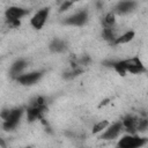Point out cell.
<instances>
[{
    "mask_svg": "<svg viewBox=\"0 0 148 148\" xmlns=\"http://www.w3.org/2000/svg\"><path fill=\"white\" fill-rule=\"evenodd\" d=\"M105 64H109L106 66L112 67L121 76H125L127 73L142 74V73L147 72L146 66L142 64V61L139 59V57H132V58L117 60V61H109V62H105Z\"/></svg>",
    "mask_w": 148,
    "mask_h": 148,
    "instance_id": "obj_1",
    "label": "cell"
},
{
    "mask_svg": "<svg viewBox=\"0 0 148 148\" xmlns=\"http://www.w3.org/2000/svg\"><path fill=\"white\" fill-rule=\"evenodd\" d=\"M24 112H25L24 106H17L13 109L2 110L0 112V117L2 119V128L7 132L14 131L18 126Z\"/></svg>",
    "mask_w": 148,
    "mask_h": 148,
    "instance_id": "obj_2",
    "label": "cell"
},
{
    "mask_svg": "<svg viewBox=\"0 0 148 148\" xmlns=\"http://www.w3.org/2000/svg\"><path fill=\"white\" fill-rule=\"evenodd\" d=\"M47 110L46 99L43 96H37L35 99L31 101L29 106L25 109L27 113V120L29 123H34L37 120H42L44 117V113Z\"/></svg>",
    "mask_w": 148,
    "mask_h": 148,
    "instance_id": "obj_3",
    "label": "cell"
},
{
    "mask_svg": "<svg viewBox=\"0 0 148 148\" xmlns=\"http://www.w3.org/2000/svg\"><path fill=\"white\" fill-rule=\"evenodd\" d=\"M30 14V9L20 6H9L5 10V20L9 27L17 28L21 24V20Z\"/></svg>",
    "mask_w": 148,
    "mask_h": 148,
    "instance_id": "obj_4",
    "label": "cell"
},
{
    "mask_svg": "<svg viewBox=\"0 0 148 148\" xmlns=\"http://www.w3.org/2000/svg\"><path fill=\"white\" fill-rule=\"evenodd\" d=\"M121 124H123L124 131H126L127 133H133V134L146 131L148 126V121L146 118H139L132 114H126L125 117H123Z\"/></svg>",
    "mask_w": 148,
    "mask_h": 148,
    "instance_id": "obj_5",
    "label": "cell"
},
{
    "mask_svg": "<svg viewBox=\"0 0 148 148\" xmlns=\"http://www.w3.org/2000/svg\"><path fill=\"white\" fill-rule=\"evenodd\" d=\"M146 143H147V139L140 136L138 133L135 134L127 133L118 140L117 146L120 148H139V147L145 146Z\"/></svg>",
    "mask_w": 148,
    "mask_h": 148,
    "instance_id": "obj_6",
    "label": "cell"
},
{
    "mask_svg": "<svg viewBox=\"0 0 148 148\" xmlns=\"http://www.w3.org/2000/svg\"><path fill=\"white\" fill-rule=\"evenodd\" d=\"M89 21V12L87 9H80L62 20L64 25L68 27H83Z\"/></svg>",
    "mask_w": 148,
    "mask_h": 148,
    "instance_id": "obj_7",
    "label": "cell"
},
{
    "mask_svg": "<svg viewBox=\"0 0 148 148\" xmlns=\"http://www.w3.org/2000/svg\"><path fill=\"white\" fill-rule=\"evenodd\" d=\"M44 75H45V71H34V72L22 73V74L17 75L14 80L23 87H31V86H35L36 83H38Z\"/></svg>",
    "mask_w": 148,
    "mask_h": 148,
    "instance_id": "obj_8",
    "label": "cell"
},
{
    "mask_svg": "<svg viewBox=\"0 0 148 148\" xmlns=\"http://www.w3.org/2000/svg\"><path fill=\"white\" fill-rule=\"evenodd\" d=\"M124 131L121 120H117L113 123H110L108 125V127L99 133L98 139L99 140H104V141H111V140H116L120 136L121 132Z\"/></svg>",
    "mask_w": 148,
    "mask_h": 148,
    "instance_id": "obj_9",
    "label": "cell"
},
{
    "mask_svg": "<svg viewBox=\"0 0 148 148\" xmlns=\"http://www.w3.org/2000/svg\"><path fill=\"white\" fill-rule=\"evenodd\" d=\"M50 15V7H43L38 9L30 18V25L35 30H40L45 25L47 18Z\"/></svg>",
    "mask_w": 148,
    "mask_h": 148,
    "instance_id": "obj_10",
    "label": "cell"
},
{
    "mask_svg": "<svg viewBox=\"0 0 148 148\" xmlns=\"http://www.w3.org/2000/svg\"><path fill=\"white\" fill-rule=\"evenodd\" d=\"M138 6L135 0H119L113 8V13L116 15H127L132 13Z\"/></svg>",
    "mask_w": 148,
    "mask_h": 148,
    "instance_id": "obj_11",
    "label": "cell"
},
{
    "mask_svg": "<svg viewBox=\"0 0 148 148\" xmlns=\"http://www.w3.org/2000/svg\"><path fill=\"white\" fill-rule=\"evenodd\" d=\"M27 67H28V61L25 59H22V58L21 59H17V60H15L12 64L10 69H9V74H10V76L13 79H15L17 75L22 74Z\"/></svg>",
    "mask_w": 148,
    "mask_h": 148,
    "instance_id": "obj_12",
    "label": "cell"
},
{
    "mask_svg": "<svg viewBox=\"0 0 148 148\" xmlns=\"http://www.w3.org/2000/svg\"><path fill=\"white\" fill-rule=\"evenodd\" d=\"M49 50L52 53H62L67 50V42L62 38H53L49 44Z\"/></svg>",
    "mask_w": 148,
    "mask_h": 148,
    "instance_id": "obj_13",
    "label": "cell"
},
{
    "mask_svg": "<svg viewBox=\"0 0 148 148\" xmlns=\"http://www.w3.org/2000/svg\"><path fill=\"white\" fill-rule=\"evenodd\" d=\"M135 37V31L133 30H127L120 35H117V37L114 38L113 43L111 45L118 46V45H123V44H128L130 42H132Z\"/></svg>",
    "mask_w": 148,
    "mask_h": 148,
    "instance_id": "obj_14",
    "label": "cell"
},
{
    "mask_svg": "<svg viewBox=\"0 0 148 148\" xmlns=\"http://www.w3.org/2000/svg\"><path fill=\"white\" fill-rule=\"evenodd\" d=\"M102 37L104 40H106L108 43L112 44L114 38L117 37L116 35V31H114V28H106V27H103L102 29Z\"/></svg>",
    "mask_w": 148,
    "mask_h": 148,
    "instance_id": "obj_15",
    "label": "cell"
},
{
    "mask_svg": "<svg viewBox=\"0 0 148 148\" xmlns=\"http://www.w3.org/2000/svg\"><path fill=\"white\" fill-rule=\"evenodd\" d=\"M102 24H103V27H106V28H114V25H116V14L113 12L106 13L103 16Z\"/></svg>",
    "mask_w": 148,
    "mask_h": 148,
    "instance_id": "obj_16",
    "label": "cell"
},
{
    "mask_svg": "<svg viewBox=\"0 0 148 148\" xmlns=\"http://www.w3.org/2000/svg\"><path fill=\"white\" fill-rule=\"evenodd\" d=\"M110 124V121L109 120H106V119H103V120H98L97 123H95L94 124V126H92V130H91V133L92 134H99L101 132H103L106 127H108V125Z\"/></svg>",
    "mask_w": 148,
    "mask_h": 148,
    "instance_id": "obj_17",
    "label": "cell"
},
{
    "mask_svg": "<svg viewBox=\"0 0 148 148\" xmlns=\"http://www.w3.org/2000/svg\"><path fill=\"white\" fill-rule=\"evenodd\" d=\"M75 1H77V0H66V1H64V2H62V5H61V6H60V8H59V12H60V13H62V12L67 10L69 7H72V6H73V3H74Z\"/></svg>",
    "mask_w": 148,
    "mask_h": 148,
    "instance_id": "obj_18",
    "label": "cell"
}]
</instances>
